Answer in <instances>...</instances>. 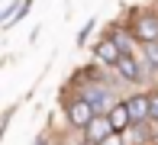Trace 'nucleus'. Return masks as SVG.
I'll use <instances>...</instances> for the list:
<instances>
[{
  "mask_svg": "<svg viewBox=\"0 0 158 145\" xmlns=\"http://www.w3.org/2000/svg\"><path fill=\"white\" fill-rule=\"evenodd\" d=\"M145 52H148V64H152V68L158 71V42H152V45H148Z\"/></svg>",
  "mask_w": 158,
  "mask_h": 145,
  "instance_id": "9d476101",
  "label": "nucleus"
},
{
  "mask_svg": "<svg viewBox=\"0 0 158 145\" xmlns=\"http://www.w3.org/2000/svg\"><path fill=\"white\" fill-rule=\"evenodd\" d=\"M106 116H110V122H113V129H116V132H126L129 122H132V116H129V106H126V103H116Z\"/></svg>",
  "mask_w": 158,
  "mask_h": 145,
  "instance_id": "0eeeda50",
  "label": "nucleus"
},
{
  "mask_svg": "<svg viewBox=\"0 0 158 145\" xmlns=\"http://www.w3.org/2000/svg\"><path fill=\"white\" fill-rule=\"evenodd\" d=\"M110 39L116 42V48H119V52H123V55H132V52H129V35H126V32H113Z\"/></svg>",
  "mask_w": 158,
  "mask_h": 145,
  "instance_id": "1a4fd4ad",
  "label": "nucleus"
},
{
  "mask_svg": "<svg viewBox=\"0 0 158 145\" xmlns=\"http://www.w3.org/2000/svg\"><path fill=\"white\" fill-rule=\"evenodd\" d=\"M129 106V116H132V122H142V119H152V97H142V93H135V97L123 100Z\"/></svg>",
  "mask_w": 158,
  "mask_h": 145,
  "instance_id": "20e7f679",
  "label": "nucleus"
},
{
  "mask_svg": "<svg viewBox=\"0 0 158 145\" xmlns=\"http://www.w3.org/2000/svg\"><path fill=\"white\" fill-rule=\"evenodd\" d=\"M97 58H100L103 64H113V68H116V61L123 58V52L116 48V42H113V39H100V45H97Z\"/></svg>",
  "mask_w": 158,
  "mask_h": 145,
  "instance_id": "423d86ee",
  "label": "nucleus"
},
{
  "mask_svg": "<svg viewBox=\"0 0 158 145\" xmlns=\"http://www.w3.org/2000/svg\"><path fill=\"white\" fill-rule=\"evenodd\" d=\"M35 145H48V139H35Z\"/></svg>",
  "mask_w": 158,
  "mask_h": 145,
  "instance_id": "ddd939ff",
  "label": "nucleus"
},
{
  "mask_svg": "<svg viewBox=\"0 0 158 145\" xmlns=\"http://www.w3.org/2000/svg\"><path fill=\"white\" fill-rule=\"evenodd\" d=\"M94 116L97 113H94V106H90L87 100H71L68 103V119L74 122L77 129H87L90 122H94Z\"/></svg>",
  "mask_w": 158,
  "mask_h": 145,
  "instance_id": "7ed1b4c3",
  "label": "nucleus"
},
{
  "mask_svg": "<svg viewBox=\"0 0 158 145\" xmlns=\"http://www.w3.org/2000/svg\"><path fill=\"white\" fill-rule=\"evenodd\" d=\"M81 100H87V103L94 106V113H97V116H106V113L113 110V106H116L113 93L106 90L103 84H87V87L81 90Z\"/></svg>",
  "mask_w": 158,
  "mask_h": 145,
  "instance_id": "f257e3e1",
  "label": "nucleus"
},
{
  "mask_svg": "<svg viewBox=\"0 0 158 145\" xmlns=\"http://www.w3.org/2000/svg\"><path fill=\"white\" fill-rule=\"evenodd\" d=\"M103 145H126V139H123V132H113L110 139H106Z\"/></svg>",
  "mask_w": 158,
  "mask_h": 145,
  "instance_id": "9b49d317",
  "label": "nucleus"
},
{
  "mask_svg": "<svg viewBox=\"0 0 158 145\" xmlns=\"http://www.w3.org/2000/svg\"><path fill=\"white\" fill-rule=\"evenodd\" d=\"M152 119H155V122H158V90H155V93H152Z\"/></svg>",
  "mask_w": 158,
  "mask_h": 145,
  "instance_id": "f8f14e48",
  "label": "nucleus"
},
{
  "mask_svg": "<svg viewBox=\"0 0 158 145\" xmlns=\"http://www.w3.org/2000/svg\"><path fill=\"white\" fill-rule=\"evenodd\" d=\"M116 71H119V77H126V81H142V71H139V64H135V58L132 55H123L116 61Z\"/></svg>",
  "mask_w": 158,
  "mask_h": 145,
  "instance_id": "6e6552de",
  "label": "nucleus"
},
{
  "mask_svg": "<svg viewBox=\"0 0 158 145\" xmlns=\"http://www.w3.org/2000/svg\"><path fill=\"white\" fill-rule=\"evenodd\" d=\"M132 35H135V39H142L145 45L158 42V16H142L139 23L132 26Z\"/></svg>",
  "mask_w": 158,
  "mask_h": 145,
  "instance_id": "39448f33",
  "label": "nucleus"
},
{
  "mask_svg": "<svg viewBox=\"0 0 158 145\" xmlns=\"http://www.w3.org/2000/svg\"><path fill=\"white\" fill-rule=\"evenodd\" d=\"M113 132H116V129H113L110 116H94V122L84 129V139H87V145H103Z\"/></svg>",
  "mask_w": 158,
  "mask_h": 145,
  "instance_id": "f03ea898",
  "label": "nucleus"
}]
</instances>
